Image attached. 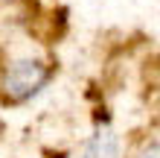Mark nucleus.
<instances>
[{
	"instance_id": "1",
	"label": "nucleus",
	"mask_w": 160,
	"mask_h": 158,
	"mask_svg": "<svg viewBox=\"0 0 160 158\" xmlns=\"http://www.w3.org/2000/svg\"><path fill=\"white\" fill-rule=\"evenodd\" d=\"M52 76V70L47 68L44 62L38 59H18L9 64V70H6V82H3V88H6V94L15 100V103H23V100H32L38 91L50 82Z\"/></svg>"
},
{
	"instance_id": "2",
	"label": "nucleus",
	"mask_w": 160,
	"mask_h": 158,
	"mask_svg": "<svg viewBox=\"0 0 160 158\" xmlns=\"http://www.w3.org/2000/svg\"><path fill=\"white\" fill-rule=\"evenodd\" d=\"M119 155H122L119 135L111 126H99L90 135V141L84 144V152H82V158H119Z\"/></svg>"
},
{
	"instance_id": "3",
	"label": "nucleus",
	"mask_w": 160,
	"mask_h": 158,
	"mask_svg": "<svg viewBox=\"0 0 160 158\" xmlns=\"http://www.w3.org/2000/svg\"><path fill=\"white\" fill-rule=\"evenodd\" d=\"M140 158H157V144H152V146H148V150L140 155Z\"/></svg>"
}]
</instances>
